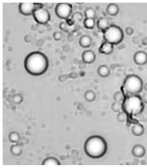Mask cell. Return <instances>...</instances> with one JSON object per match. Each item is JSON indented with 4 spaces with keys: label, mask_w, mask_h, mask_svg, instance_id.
<instances>
[{
    "label": "cell",
    "mask_w": 147,
    "mask_h": 168,
    "mask_svg": "<svg viewBox=\"0 0 147 168\" xmlns=\"http://www.w3.org/2000/svg\"><path fill=\"white\" fill-rule=\"evenodd\" d=\"M49 65L47 57L39 52L30 53L25 57L24 62L26 71L30 74L35 76L44 74L47 71Z\"/></svg>",
    "instance_id": "obj_1"
},
{
    "label": "cell",
    "mask_w": 147,
    "mask_h": 168,
    "mask_svg": "<svg viewBox=\"0 0 147 168\" xmlns=\"http://www.w3.org/2000/svg\"><path fill=\"white\" fill-rule=\"evenodd\" d=\"M85 152L88 156L92 159H99L106 154L108 146L106 140L99 135H93L86 140Z\"/></svg>",
    "instance_id": "obj_2"
},
{
    "label": "cell",
    "mask_w": 147,
    "mask_h": 168,
    "mask_svg": "<svg viewBox=\"0 0 147 168\" xmlns=\"http://www.w3.org/2000/svg\"><path fill=\"white\" fill-rule=\"evenodd\" d=\"M145 108L144 103L138 95L125 97L122 103V111L127 113L128 118L127 122L135 124L138 122L133 117L141 114Z\"/></svg>",
    "instance_id": "obj_3"
},
{
    "label": "cell",
    "mask_w": 147,
    "mask_h": 168,
    "mask_svg": "<svg viewBox=\"0 0 147 168\" xmlns=\"http://www.w3.org/2000/svg\"><path fill=\"white\" fill-rule=\"evenodd\" d=\"M143 82L141 78L135 75L126 77L121 87V92L125 97L137 95L140 93L143 88Z\"/></svg>",
    "instance_id": "obj_4"
},
{
    "label": "cell",
    "mask_w": 147,
    "mask_h": 168,
    "mask_svg": "<svg viewBox=\"0 0 147 168\" xmlns=\"http://www.w3.org/2000/svg\"><path fill=\"white\" fill-rule=\"evenodd\" d=\"M103 33L105 41L113 45L119 44L124 39L123 31L122 29L116 25H110Z\"/></svg>",
    "instance_id": "obj_5"
},
{
    "label": "cell",
    "mask_w": 147,
    "mask_h": 168,
    "mask_svg": "<svg viewBox=\"0 0 147 168\" xmlns=\"http://www.w3.org/2000/svg\"><path fill=\"white\" fill-rule=\"evenodd\" d=\"M72 11V5L68 3H59L55 8V13L57 17L65 20L69 18Z\"/></svg>",
    "instance_id": "obj_6"
},
{
    "label": "cell",
    "mask_w": 147,
    "mask_h": 168,
    "mask_svg": "<svg viewBox=\"0 0 147 168\" xmlns=\"http://www.w3.org/2000/svg\"><path fill=\"white\" fill-rule=\"evenodd\" d=\"M44 5L38 3H21L19 9L20 13L25 16L33 15L37 9L44 7Z\"/></svg>",
    "instance_id": "obj_7"
},
{
    "label": "cell",
    "mask_w": 147,
    "mask_h": 168,
    "mask_svg": "<svg viewBox=\"0 0 147 168\" xmlns=\"http://www.w3.org/2000/svg\"><path fill=\"white\" fill-rule=\"evenodd\" d=\"M33 16L37 23L42 25L47 24L50 19V13L44 7L36 10Z\"/></svg>",
    "instance_id": "obj_8"
},
{
    "label": "cell",
    "mask_w": 147,
    "mask_h": 168,
    "mask_svg": "<svg viewBox=\"0 0 147 168\" xmlns=\"http://www.w3.org/2000/svg\"><path fill=\"white\" fill-rule=\"evenodd\" d=\"M134 60L136 64L139 65L146 64L147 63V54L143 51H138L134 54Z\"/></svg>",
    "instance_id": "obj_9"
},
{
    "label": "cell",
    "mask_w": 147,
    "mask_h": 168,
    "mask_svg": "<svg viewBox=\"0 0 147 168\" xmlns=\"http://www.w3.org/2000/svg\"><path fill=\"white\" fill-rule=\"evenodd\" d=\"M95 54L93 51L87 50L84 51L82 55V58L83 62L86 63L91 64L95 61Z\"/></svg>",
    "instance_id": "obj_10"
},
{
    "label": "cell",
    "mask_w": 147,
    "mask_h": 168,
    "mask_svg": "<svg viewBox=\"0 0 147 168\" xmlns=\"http://www.w3.org/2000/svg\"><path fill=\"white\" fill-rule=\"evenodd\" d=\"M114 50V45L109 43L105 42L102 43L99 48V51L100 53L108 55L111 54Z\"/></svg>",
    "instance_id": "obj_11"
},
{
    "label": "cell",
    "mask_w": 147,
    "mask_h": 168,
    "mask_svg": "<svg viewBox=\"0 0 147 168\" xmlns=\"http://www.w3.org/2000/svg\"><path fill=\"white\" fill-rule=\"evenodd\" d=\"M132 153L136 158H141L146 153V149L143 145H136L132 148Z\"/></svg>",
    "instance_id": "obj_12"
},
{
    "label": "cell",
    "mask_w": 147,
    "mask_h": 168,
    "mask_svg": "<svg viewBox=\"0 0 147 168\" xmlns=\"http://www.w3.org/2000/svg\"><path fill=\"white\" fill-rule=\"evenodd\" d=\"M97 28L103 32L110 26L109 21L105 17H100L97 22Z\"/></svg>",
    "instance_id": "obj_13"
},
{
    "label": "cell",
    "mask_w": 147,
    "mask_h": 168,
    "mask_svg": "<svg viewBox=\"0 0 147 168\" xmlns=\"http://www.w3.org/2000/svg\"><path fill=\"white\" fill-rule=\"evenodd\" d=\"M132 134L137 137H140L143 135L145 132L144 127L138 122L135 123L131 129Z\"/></svg>",
    "instance_id": "obj_14"
},
{
    "label": "cell",
    "mask_w": 147,
    "mask_h": 168,
    "mask_svg": "<svg viewBox=\"0 0 147 168\" xmlns=\"http://www.w3.org/2000/svg\"><path fill=\"white\" fill-rule=\"evenodd\" d=\"M92 38L89 35L81 36L79 40V44L81 47L88 48L90 47L92 43Z\"/></svg>",
    "instance_id": "obj_15"
},
{
    "label": "cell",
    "mask_w": 147,
    "mask_h": 168,
    "mask_svg": "<svg viewBox=\"0 0 147 168\" xmlns=\"http://www.w3.org/2000/svg\"><path fill=\"white\" fill-rule=\"evenodd\" d=\"M106 12L108 15L114 16L119 13V6L114 3H111L108 5L106 7Z\"/></svg>",
    "instance_id": "obj_16"
},
{
    "label": "cell",
    "mask_w": 147,
    "mask_h": 168,
    "mask_svg": "<svg viewBox=\"0 0 147 168\" xmlns=\"http://www.w3.org/2000/svg\"><path fill=\"white\" fill-rule=\"evenodd\" d=\"M97 72L99 76L102 78H105L109 76L110 70L108 66L102 65L97 69Z\"/></svg>",
    "instance_id": "obj_17"
},
{
    "label": "cell",
    "mask_w": 147,
    "mask_h": 168,
    "mask_svg": "<svg viewBox=\"0 0 147 168\" xmlns=\"http://www.w3.org/2000/svg\"><path fill=\"white\" fill-rule=\"evenodd\" d=\"M44 166H54L60 165V163L58 160L54 158H48L45 159L42 162Z\"/></svg>",
    "instance_id": "obj_18"
},
{
    "label": "cell",
    "mask_w": 147,
    "mask_h": 168,
    "mask_svg": "<svg viewBox=\"0 0 147 168\" xmlns=\"http://www.w3.org/2000/svg\"><path fill=\"white\" fill-rule=\"evenodd\" d=\"M96 97V94L93 91L88 90L84 94V98L85 100L88 102H92L95 100Z\"/></svg>",
    "instance_id": "obj_19"
},
{
    "label": "cell",
    "mask_w": 147,
    "mask_h": 168,
    "mask_svg": "<svg viewBox=\"0 0 147 168\" xmlns=\"http://www.w3.org/2000/svg\"><path fill=\"white\" fill-rule=\"evenodd\" d=\"M84 25L86 28L92 29L95 26V19L86 18L84 21Z\"/></svg>",
    "instance_id": "obj_20"
},
{
    "label": "cell",
    "mask_w": 147,
    "mask_h": 168,
    "mask_svg": "<svg viewBox=\"0 0 147 168\" xmlns=\"http://www.w3.org/2000/svg\"><path fill=\"white\" fill-rule=\"evenodd\" d=\"M84 15L86 18L95 19L96 12L92 7H88L84 11Z\"/></svg>",
    "instance_id": "obj_21"
},
{
    "label": "cell",
    "mask_w": 147,
    "mask_h": 168,
    "mask_svg": "<svg viewBox=\"0 0 147 168\" xmlns=\"http://www.w3.org/2000/svg\"><path fill=\"white\" fill-rule=\"evenodd\" d=\"M113 98L114 102H119L122 104L124 100L125 97L121 92H117L114 94Z\"/></svg>",
    "instance_id": "obj_22"
},
{
    "label": "cell",
    "mask_w": 147,
    "mask_h": 168,
    "mask_svg": "<svg viewBox=\"0 0 147 168\" xmlns=\"http://www.w3.org/2000/svg\"><path fill=\"white\" fill-rule=\"evenodd\" d=\"M117 118L118 121L120 122L123 123L127 121L128 116L125 112L122 111L119 112Z\"/></svg>",
    "instance_id": "obj_23"
},
{
    "label": "cell",
    "mask_w": 147,
    "mask_h": 168,
    "mask_svg": "<svg viewBox=\"0 0 147 168\" xmlns=\"http://www.w3.org/2000/svg\"><path fill=\"white\" fill-rule=\"evenodd\" d=\"M83 15L81 13L76 12L72 16L71 19L75 23L81 22L83 19Z\"/></svg>",
    "instance_id": "obj_24"
},
{
    "label": "cell",
    "mask_w": 147,
    "mask_h": 168,
    "mask_svg": "<svg viewBox=\"0 0 147 168\" xmlns=\"http://www.w3.org/2000/svg\"><path fill=\"white\" fill-rule=\"evenodd\" d=\"M111 109L115 112H120L122 110V104L114 102L111 105Z\"/></svg>",
    "instance_id": "obj_25"
},
{
    "label": "cell",
    "mask_w": 147,
    "mask_h": 168,
    "mask_svg": "<svg viewBox=\"0 0 147 168\" xmlns=\"http://www.w3.org/2000/svg\"><path fill=\"white\" fill-rule=\"evenodd\" d=\"M11 150L13 154L14 155H16V156L20 155L22 152L20 147L17 145H14L12 146Z\"/></svg>",
    "instance_id": "obj_26"
},
{
    "label": "cell",
    "mask_w": 147,
    "mask_h": 168,
    "mask_svg": "<svg viewBox=\"0 0 147 168\" xmlns=\"http://www.w3.org/2000/svg\"><path fill=\"white\" fill-rule=\"evenodd\" d=\"M10 140L12 142H16L18 141L19 138V134L16 132H13L10 134Z\"/></svg>",
    "instance_id": "obj_27"
},
{
    "label": "cell",
    "mask_w": 147,
    "mask_h": 168,
    "mask_svg": "<svg viewBox=\"0 0 147 168\" xmlns=\"http://www.w3.org/2000/svg\"><path fill=\"white\" fill-rule=\"evenodd\" d=\"M53 37L56 41H59L63 37V34L60 31H56L53 34Z\"/></svg>",
    "instance_id": "obj_28"
},
{
    "label": "cell",
    "mask_w": 147,
    "mask_h": 168,
    "mask_svg": "<svg viewBox=\"0 0 147 168\" xmlns=\"http://www.w3.org/2000/svg\"><path fill=\"white\" fill-rule=\"evenodd\" d=\"M68 25H67L66 22H61L59 25V28L62 31L65 32H68Z\"/></svg>",
    "instance_id": "obj_29"
},
{
    "label": "cell",
    "mask_w": 147,
    "mask_h": 168,
    "mask_svg": "<svg viewBox=\"0 0 147 168\" xmlns=\"http://www.w3.org/2000/svg\"><path fill=\"white\" fill-rule=\"evenodd\" d=\"M125 33L129 36H131L134 33V30L133 28L131 27H128L125 29Z\"/></svg>",
    "instance_id": "obj_30"
},
{
    "label": "cell",
    "mask_w": 147,
    "mask_h": 168,
    "mask_svg": "<svg viewBox=\"0 0 147 168\" xmlns=\"http://www.w3.org/2000/svg\"><path fill=\"white\" fill-rule=\"evenodd\" d=\"M65 22H66L67 25H68V26H72L75 23V22L73 21L72 19H71L68 18L65 20Z\"/></svg>",
    "instance_id": "obj_31"
},
{
    "label": "cell",
    "mask_w": 147,
    "mask_h": 168,
    "mask_svg": "<svg viewBox=\"0 0 147 168\" xmlns=\"http://www.w3.org/2000/svg\"><path fill=\"white\" fill-rule=\"evenodd\" d=\"M141 98L143 103L147 104V93L143 94Z\"/></svg>",
    "instance_id": "obj_32"
},
{
    "label": "cell",
    "mask_w": 147,
    "mask_h": 168,
    "mask_svg": "<svg viewBox=\"0 0 147 168\" xmlns=\"http://www.w3.org/2000/svg\"><path fill=\"white\" fill-rule=\"evenodd\" d=\"M45 5L46 7H47L48 8L51 9L52 8L53 6V3H46Z\"/></svg>",
    "instance_id": "obj_33"
},
{
    "label": "cell",
    "mask_w": 147,
    "mask_h": 168,
    "mask_svg": "<svg viewBox=\"0 0 147 168\" xmlns=\"http://www.w3.org/2000/svg\"><path fill=\"white\" fill-rule=\"evenodd\" d=\"M142 43L143 45L147 46V37L143 38L142 41Z\"/></svg>",
    "instance_id": "obj_34"
},
{
    "label": "cell",
    "mask_w": 147,
    "mask_h": 168,
    "mask_svg": "<svg viewBox=\"0 0 147 168\" xmlns=\"http://www.w3.org/2000/svg\"><path fill=\"white\" fill-rule=\"evenodd\" d=\"M144 88L145 90H146V91H147V84H145L144 86Z\"/></svg>",
    "instance_id": "obj_35"
}]
</instances>
